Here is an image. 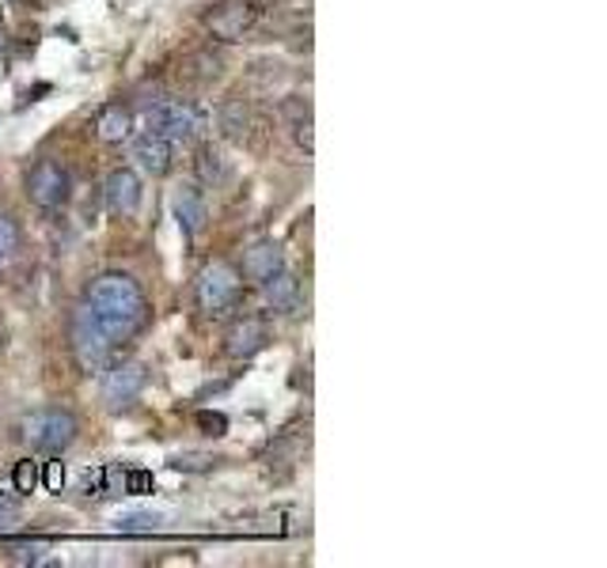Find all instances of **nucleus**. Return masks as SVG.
I'll use <instances>...</instances> for the list:
<instances>
[{
    "label": "nucleus",
    "mask_w": 607,
    "mask_h": 568,
    "mask_svg": "<svg viewBox=\"0 0 607 568\" xmlns=\"http://www.w3.org/2000/svg\"><path fill=\"white\" fill-rule=\"evenodd\" d=\"M84 307L107 330V338L115 346L130 341L149 323V299H144L141 284L130 273H102V277H96L88 296H84Z\"/></svg>",
    "instance_id": "f257e3e1"
},
{
    "label": "nucleus",
    "mask_w": 607,
    "mask_h": 568,
    "mask_svg": "<svg viewBox=\"0 0 607 568\" xmlns=\"http://www.w3.org/2000/svg\"><path fill=\"white\" fill-rule=\"evenodd\" d=\"M23 433V444L31 447V451H42V455H62L65 447H73L76 433H80V425H76V417L62 406H46V409H34L23 417L20 425Z\"/></svg>",
    "instance_id": "f03ea898"
},
{
    "label": "nucleus",
    "mask_w": 607,
    "mask_h": 568,
    "mask_svg": "<svg viewBox=\"0 0 607 568\" xmlns=\"http://www.w3.org/2000/svg\"><path fill=\"white\" fill-rule=\"evenodd\" d=\"M115 341L107 338V330L91 318L88 307H76L73 315V352L76 360H80L84 372H102V368L110 364V357H115Z\"/></svg>",
    "instance_id": "7ed1b4c3"
},
{
    "label": "nucleus",
    "mask_w": 607,
    "mask_h": 568,
    "mask_svg": "<svg viewBox=\"0 0 607 568\" xmlns=\"http://www.w3.org/2000/svg\"><path fill=\"white\" fill-rule=\"evenodd\" d=\"M144 383H149V368L141 360H126V364H107L102 368L99 398L107 409H126L141 398Z\"/></svg>",
    "instance_id": "20e7f679"
},
{
    "label": "nucleus",
    "mask_w": 607,
    "mask_h": 568,
    "mask_svg": "<svg viewBox=\"0 0 607 568\" xmlns=\"http://www.w3.org/2000/svg\"><path fill=\"white\" fill-rule=\"evenodd\" d=\"M194 299L205 315H225L236 307L239 299V273L225 262H213L202 270L198 288H194Z\"/></svg>",
    "instance_id": "39448f33"
},
{
    "label": "nucleus",
    "mask_w": 607,
    "mask_h": 568,
    "mask_svg": "<svg viewBox=\"0 0 607 568\" xmlns=\"http://www.w3.org/2000/svg\"><path fill=\"white\" fill-rule=\"evenodd\" d=\"M205 122H209V118H205L202 107L175 99V102H160V107L152 110V125L149 129L164 133L171 144H191V141H198L202 136Z\"/></svg>",
    "instance_id": "423d86ee"
},
{
    "label": "nucleus",
    "mask_w": 607,
    "mask_h": 568,
    "mask_svg": "<svg viewBox=\"0 0 607 568\" xmlns=\"http://www.w3.org/2000/svg\"><path fill=\"white\" fill-rule=\"evenodd\" d=\"M68 186H73L68 183V171L54 160H39L28 175V197L46 212L62 209V205L68 201Z\"/></svg>",
    "instance_id": "0eeeda50"
},
{
    "label": "nucleus",
    "mask_w": 607,
    "mask_h": 568,
    "mask_svg": "<svg viewBox=\"0 0 607 568\" xmlns=\"http://www.w3.org/2000/svg\"><path fill=\"white\" fill-rule=\"evenodd\" d=\"M141 197H144V186H141V175L130 167H115L102 183V201L115 217H133L141 209Z\"/></svg>",
    "instance_id": "6e6552de"
},
{
    "label": "nucleus",
    "mask_w": 607,
    "mask_h": 568,
    "mask_svg": "<svg viewBox=\"0 0 607 568\" xmlns=\"http://www.w3.org/2000/svg\"><path fill=\"white\" fill-rule=\"evenodd\" d=\"M133 160L144 175L164 178L167 171L175 167V144H171L164 133H156V129H144L141 136H133Z\"/></svg>",
    "instance_id": "1a4fd4ad"
},
{
    "label": "nucleus",
    "mask_w": 607,
    "mask_h": 568,
    "mask_svg": "<svg viewBox=\"0 0 607 568\" xmlns=\"http://www.w3.org/2000/svg\"><path fill=\"white\" fill-rule=\"evenodd\" d=\"M267 341H270V326L262 323V318H254V315L236 318V323L228 326V334H225V349H228V357L232 360H251L254 352L267 349Z\"/></svg>",
    "instance_id": "9d476101"
},
{
    "label": "nucleus",
    "mask_w": 607,
    "mask_h": 568,
    "mask_svg": "<svg viewBox=\"0 0 607 568\" xmlns=\"http://www.w3.org/2000/svg\"><path fill=\"white\" fill-rule=\"evenodd\" d=\"M171 212H175V223L186 239L202 236L205 223H209V205H205L198 186H178L175 194H171Z\"/></svg>",
    "instance_id": "9b49d317"
},
{
    "label": "nucleus",
    "mask_w": 607,
    "mask_h": 568,
    "mask_svg": "<svg viewBox=\"0 0 607 568\" xmlns=\"http://www.w3.org/2000/svg\"><path fill=\"white\" fill-rule=\"evenodd\" d=\"M254 15H259V12H254V4H247V0H228V4H220L205 23H209V31L217 34V39L232 42L243 31H251Z\"/></svg>",
    "instance_id": "f8f14e48"
},
{
    "label": "nucleus",
    "mask_w": 607,
    "mask_h": 568,
    "mask_svg": "<svg viewBox=\"0 0 607 568\" xmlns=\"http://www.w3.org/2000/svg\"><path fill=\"white\" fill-rule=\"evenodd\" d=\"M285 270V251H281L273 239H262V243L247 247L243 254V277H251L254 284H267L273 273Z\"/></svg>",
    "instance_id": "ddd939ff"
},
{
    "label": "nucleus",
    "mask_w": 607,
    "mask_h": 568,
    "mask_svg": "<svg viewBox=\"0 0 607 568\" xmlns=\"http://www.w3.org/2000/svg\"><path fill=\"white\" fill-rule=\"evenodd\" d=\"M262 292H267V304L281 315H293L296 307H301V281H296L289 270L273 273V277L262 284Z\"/></svg>",
    "instance_id": "4468645a"
},
{
    "label": "nucleus",
    "mask_w": 607,
    "mask_h": 568,
    "mask_svg": "<svg viewBox=\"0 0 607 568\" xmlns=\"http://www.w3.org/2000/svg\"><path fill=\"white\" fill-rule=\"evenodd\" d=\"M285 122H289V129H293V141L301 144V149L307 152V156H312L315 152V133H312V102L307 99H289L285 107Z\"/></svg>",
    "instance_id": "2eb2a0df"
},
{
    "label": "nucleus",
    "mask_w": 607,
    "mask_h": 568,
    "mask_svg": "<svg viewBox=\"0 0 607 568\" xmlns=\"http://www.w3.org/2000/svg\"><path fill=\"white\" fill-rule=\"evenodd\" d=\"M96 129H99V136L107 144H118V141H126V136L133 133V114L122 107V102H110V107H102Z\"/></svg>",
    "instance_id": "dca6fc26"
},
{
    "label": "nucleus",
    "mask_w": 607,
    "mask_h": 568,
    "mask_svg": "<svg viewBox=\"0 0 607 568\" xmlns=\"http://www.w3.org/2000/svg\"><path fill=\"white\" fill-rule=\"evenodd\" d=\"M194 167H198V178L205 186H225L228 183V160L220 149H213V144H205V149H198V160H194Z\"/></svg>",
    "instance_id": "f3484780"
},
{
    "label": "nucleus",
    "mask_w": 607,
    "mask_h": 568,
    "mask_svg": "<svg viewBox=\"0 0 607 568\" xmlns=\"http://www.w3.org/2000/svg\"><path fill=\"white\" fill-rule=\"evenodd\" d=\"M20 243H23V231L8 212H0V273L12 265V258L20 254Z\"/></svg>",
    "instance_id": "a211bd4d"
},
{
    "label": "nucleus",
    "mask_w": 607,
    "mask_h": 568,
    "mask_svg": "<svg viewBox=\"0 0 607 568\" xmlns=\"http://www.w3.org/2000/svg\"><path fill=\"white\" fill-rule=\"evenodd\" d=\"M118 531H126V535H152V531L164 527V515L160 512H126L115 520Z\"/></svg>",
    "instance_id": "6ab92c4d"
},
{
    "label": "nucleus",
    "mask_w": 607,
    "mask_h": 568,
    "mask_svg": "<svg viewBox=\"0 0 607 568\" xmlns=\"http://www.w3.org/2000/svg\"><path fill=\"white\" fill-rule=\"evenodd\" d=\"M217 125H220V133H225L228 141H243V136H247V110H243V102H225V107H220V114H217Z\"/></svg>",
    "instance_id": "aec40b11"
},
{
    "label": "nucleus",
    "mask_w": 607,
    "mask_h": 568,
    "mask_svg": "<svg viewBox=\"0 0 607 568\" xmlns=\"http://www.w3.org/2000/svg\"><path fill=\"white\" fill-rule=\"evenodd\" d=\"M8 554H12L15 565H42V561H46V554H50V546H46V542H23V546L8 549Z\"/></svg>",
    "instance_id": "412c9836"
},
{
    "label": "nucleus",
    "mask_w": 607,
    "mask_h": 568,
    "mask_svg": "<svg viewBox=\"0 0 607 568\" xmlns=\"http://www.w3.org/2000/svg\"><path fill=\"white\" fill-rule=\"evenodd\" d=\"M220 459H213V455H175L171 459V467L175 470H213Z\"/></svg>",
    "instance_id": "4be33fe9"
},
{
    "label": "nucleus",
    "mask_w": 607,
    "mask_h": 568,
    "mask_svg": "<svg viewBox=\"0 0 607 568\" xmlns=\"http://www.w3.org/2000/svg\"><path fill=\"white\" fill-rule=\"evenodd\" d=\"M15 520H20V501L8 493H0V531L15 527Z\"/></svg>",
    "instance_id": "5701e85b"
},
{
    "label": "nucleus",
    "mask_w": 607,
    "mask_h": 568,
    "mask_svg": "<svg viewBox=\"0 0 607 568\" xmlns=\"http://www.w3.org/2000/svg\"><path fill=\"white\" fill-rule=\"evenodd\" d=\"M12 4H39V0H12Z\"/></svg>",
    "instance_id": "b1692460"
}]
</instances>
